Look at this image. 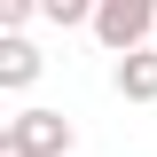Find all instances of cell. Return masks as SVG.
Returning <instances> with one entry per match:
<instances>
[{
    "label": "cell",
    "mask_w": 157,
    "mask_h": 157,
    "mask_svg": "<svg viewBox=\"0 0 157 157\" xmlns=\"http://www.w3.org/2000/svg\"><path fill=\"white\" fill-rule=\"evenodd\" d=\"M86 32H94L110 55L149 47V39H157V0H94V24H86Z\"/></svg>",
    "instance_id": "6da1fadb"
},
{
    "label": "cell",
    "mask_w": 157,
    "mask_h": 157,
    "mask_svg": "<svg viewBox=\"0 0 157 157\" xmlns=\"http://www.w3.org/2000/svg\"><path fill=\"white\" fill-rule=\"evenodd\" d=\"M0 141H16L24 157H71L78 149V126L63 110H16L8 126H0Z\"/></svg>",
    "instance_id": "7a4b0ae2"
},
{
    "label": "cell",
    "mask_w": 157,
    "mask_h": 157,
    "mask_svg": "<svg viewBox=\"0 0 157 157\" xmlns=\"http://www.w3.org/2000/svg\"><path fill=\"white\" fill-rule=\"evenodd\" d=\"M110 86L126 102H157V39H149V47H126V55L110 63Z\"/></svg>",
    "instance_id": "3957f363"
},
{
    "label": "cell",
    "mask_w": 157,
    "mask_h": 157,
    "mask_svg": "<svg viewBox=\"0 0 157 157\" xmlns=\"http://www.w3.org/2000/svg\"><path fill=\"white\" fill-rule=\"evenodd\" d=\"M39 63H47V55H39L24 32H0V86H8V94H24V86H32Z\"/></svg>",
    "instance_id": "277c9868"
},
{
    "label": "cell",
    "mask_w": 157,
    "mask_h": 157,
    "mask_svg": "<svg viewBox=\"0 0 157 157\" xmlns=\"http://www.w3.org/2000/svg\"><path fill=\"white\" fill-rule=\"evenodd\" d=\"M39 16L71 32V24H94V0H39Z\"/></svg>",
    "instance_id": "5b68a950"
},
{
    "label": "cell",
    "mask_w": 157,
    "mask_h": 157,
    "mask_svg": "<svg viewBox=\"0 0 157 157\" xmlns=\"http://www.w3.org/2000/svg\"><path fill=\"white\" fill-rule=\"evenodd\" d=\"M32 16H39V0H0V32H24Z\"/></svg>",
    "instance_id": "8992f818"
}]
</instances>
